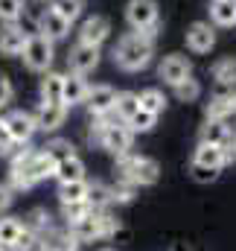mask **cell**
Segmentation results:
<instances>
[{
	"mask_svg": "<svg viewBox=\"0 0 236 251\" xmlns=\"http://www.w3.org/2000/svg\"><path fill=\"white\" fill-rule=\"evenodd\" d=\"M24 64L29 70H47L53 64V41L44 38L41 32L38 35H29L26 38V47H24Z\"/></svg>",
	"mask_w": 236,
	"mask_h": 251,
	"instance_id": "obj_6",
	"label": "cell"
},
{
	"mask_svg": "<svg viewBox=\"0 0 236 251\" xmlns=\"http://www.w3.org/2000/svg\"><path fill=\"white\" fill-rule=\"evenodd\" d=\"M140 111V97L125 91V94H117V102H114V114H117L122 123H128L134 114Z\"/></svg>",
	"mask_w": 236,
	"mask_h": 251,
	"instance_id": "obj_23",
	"label": "cell"
},
{
	"mask_svg": "<svg viewBox=\"0 0 236 251\" xmlns=\"http://www.w3.org/2000/svg\"><path fill=\"white\" fill-rule=\"evenodd\" d=\"M21 231H24V225H21L15 216H3V219H0V246H3V249H15Z\"/></svg>",
	"mask_w": 236,
	"mask_h": 251,
	"instance_id": "obj_26",
	"label": "cell"
},
{
	"mask_svg": "<svg viewBox=\"0 0 236 251\" xmlns=\"http://www.w3.org/2000/svg\"><path fill=\"white\" fill-rule=\"evenodd\" d=\"M99 251H114V249H99Z\"/></svg>",
	"mask_w": 236,
	"mask_h": 251,
	"instance_id": "obj_41",
	"label": "cell"
},
{
	"mask_svg": "<svg viewBox=\"0 0 236 251\" xmlns=\"http://www.w3.org/2000/svg\"><path fill=\"white\" fill-rule=\"evenodd\" d=\"M158 73H161V79L166 82V85H178V82H184L187 76H192V64L187 56H166L161 67H158Z\"/></svg>",
	"mask_w": 236,
	"mask_h": 251,
	"instance_id": "obj_12",
	"label": "cell"
},
{
	"mask_svg": "<svg viewBox=\"0 0 236 251\" xmlns=\"http://www.w3.org/2000/svg\"><path fill=\"white\" fill-rule=\"evenodd\" d=\"M50 9H53V12H59L64 21H70V24H73V21L82 15L85 3H82V0H50Z\"/></svg>",
	"mask_w": 236,
	"mask_h": 251,
	"instance_id": "obj_31",
	"label": "cell"
},
{
	"mask_svg": "<svg viewBox=\"0 0 236 251\" xmlns=\"http://www.w3.org/2000/svg\"><path fill=\"white\" fill-rule=\"evenodd\" d=\"M67 117V105L64 102H41V108L35 111V128H44V131H56L64 126Z\"/></svg>",
	"mask_w": 236,
	"mask_h": 251,
	"instance_id": "obj_11",
	"label": "cell"
},
{
	"mask_svg": "<svg viewBox=\"0 0 236 251\" xmlns=\"http://www.w3.org/2000/svg\"><path fill=\"white\" fill-rule=\"evenodd\" d=\"M21 12H24V0H0V21L12 24L21 18Z\"/></svg>",
	"mask_w": 236,
	"mask_h": 251,
	"instance_id": "obj_34",
	"label": "cell"
},
{
	"mask_svg": "<svg viewBox=\"0 0 236 251\" xmlns=\"http://www.w3.org/2000/svg\"><path fill=\"white\" fill-rule=\"evenodd\" d=\"M70 237H73L76 243H94V240H102V231H99V216L91 210L85 219L70 222Z\"/></svg>",
	"mask_w": 236,
	"mask_h": 251,
	"instance_id": "obj_14",
	"label": "cell"
},
{
	"mask_svg": "<svg viewBox=\"0 0 236 251\" xmlns=\"http://www.w3.org/2000/svg\"><path fill=\"white\" fill-rule=\"evenodd\" d=\"M213 44H216V32H213L210 24L195 21V24L187 29V47H189L192 53H210Z\"/></svg>",
	"mask_w": 236,
	"mask_h": 251,
	"instance_id": "obj_10",
	"label": "cell"
},
{
	"mask_svg": "<svg viewBox=\"0 0 236 251\" xmlns=\"http://www.w3.org/2000/svg\"><path fill=\"white\" fill-rule=\"evenodd\" d=\"M189 173H192V178L195 181H201V184H210V181H216L219 178V170H210V167H204V164H189Z\"/></svg>",
	"mask_w": 236,
	"mask_h": 251,
	"instance_id": "obj_36",
	"label": "cell"
},
{
	"mask_svg": "<svg viewBox=\"0 0 236 251\" xmlns=\"http://www.w3.org/2000/svg\"><path fill=\"white\" fill-rule=\"evenodd\" d=\"M24 47H26V32L24 29H18L12 24L0 29V53L3 56H21Z\"/></svg>",
	"mask_w": 236,
	"mask_h": 251,
	"instance_id": "obj_16",
	"label": "cell"
},
{
	"mask_svg": "<svg viewBox=\"0 0 236 251\" xmlns=\"http://www.w3.org/2000/svg\"><path fill=\"white\" fill-rule=\"evenodd\" d=\"M44 155H47L53 164H61V161L73 158L76 152H73V143H70V140H50V143L44 146Z\"/></svg>",
	"mask_w": 236,
	"mask_h": 251,
	"instance_id": "obj_30",
	"label": "cell"
},
{
	"mask_svg": "<svg viewBox=\"0 0 236 251\" xmlns=\"http://www.w3.org/2000/svg\"><path fill=\"white\" fill-rule=\"evenodd\" d=\"M155 38L146 35V32H128L119 38V44L114 47V62L122 70H143L146 64L152 62V53H155Z\"/></svg>",
	"mask_w": 236,
	"mask_h": 251,
	"instance_id": "obj_2",
	"label": "cell"
},
{
	"mask_svg": "<svg viewBox=\"0 0 236 251\" xmlns=\"http://www.w3.org/2000/svg\"><path fill=\"white\" fill-rule=\"evenodd\" d=\"M85 97H88V82H85V76L67 73V76H64V88H61V102H64V105H76V102H85Z\"/></svg>",
	"mask_w": 236,
	"mask_h": 251,
	"instance_id": "obj_15",
	"label": "cell"
},
{
	"mask_svg": "<svg viewBox=\"0 0 236 251\" xmlns=\"http://www.w3.org/2000/svg\"><path fill=\"white\" fill-rule=\"evenodd\" d=\"M61 213L67 222H76V219H85L91 213V204L88 201H76V204H61Z\"/></svg>",
	"mask_w": 236,
	"mask_h": 251,
	"instance_id": "obj_35",
	"label": "cell"
},
{
	"mask_svg": "<svg viewBox=\"0 0 236 251\" xmlns=\"http://www.w3.org/2000/svg\"><path fill=\"white\" fill-rule=\"evenodd\" d=\"M108 35H111V24H108V18H102V15L88 18V21L82 24V29H79V41H82V44H94V47H99Z\"/></svg>",
	"mask_w": 236,
	"mask_h": 251,
	"instance_id": "obj_13",
	"label": "cell"
},
{
	"mask_svg": "<svg viewBox=\"0 0 236 251\" xmlns=\"http://www.w3.org/2000/svg\"><path fill=\"white\" fill-rule=\"evenodd\" d=\"M140 97V108L143 111H149V114H164V108H166V97L158 91V88H146L143 94H137Z\"/></svg>",
	"mask_w": 236,
	"mask_h": 251,
	"instance_id": "obj_25",
	"label": "cell"
},
{
	"mask_svg": "<svg viewBox=\"0 0 236 251\" xmlns=\"http://www.w3.org/2000/svg\"><path fill=\"white\" fill-rule=\"evenodd\" d=\"M234 111H236V94H219V97H213V100L207 102L204 117H207V120H225V117H231Z\"/></svg>",
	"mask_w": 236,
	"mask_h": 251,
	"instance_id": "obj_20",
	"label": "cell"
},
{
	"mask_svg": "<svg viewBox=\"0 0 236 251\" xmlns=\"http://www.w3.org/2000/svg\"><path fill=\"white\" fill-rule=\"evenodd\" d=\"M125 21L134 32H146V35L155 38V32H158V3L155 0H128Z\"/></svg>",
	"mask_w": 236,
	"mask_h": 251,
	"instance_id": "obj_4",
	"label": "cell"
},
{
	"mask_svg": "<svg viewBox=\"0 0 236 251\" xmlns=\"http://www.w3.org/2000/svg\"><path fill=\"white\" fill-rule=\"evenodd\" d=\"M155 123H158V117L140 108V111H137V114H134V117H131L125 126H128L131 131H152V128H155Z\"/></svg>",
	"mask_w": 236,
	"mask_h": 251,
	"instance_id": "obj_33",
	"label": "cell"
},
{
	"mask_svg": "<svg viewBox=\"0 0 236 251\" xmlns=\"http://www.w3.org/2000/svg\"><path fill=\"white\" fill-rule=\"evenodd\" d=\"M0 251H6V249H3V246H0Z\"/></svg>",
	"mask_w": 236,
	"mask_h": 251,
	"instance_id": "obj_42",
	"label": "cell"
},
{
	"mask_svg": "<svg viewBox=\"0 0 236 251\" xmlns=\"http://www.w3.org/2000/svg\"><path fill=\"white\" fill-rule=\"evenodd\" d=\"M213 82L222 88H234L236 85V59H222L213 67Z\"/></svg>",
	"mask_w": 236,
	"mask_h": 251,
	"instance_id": "obj_28",
	"label": "cell"
},
{
	"mask_svg": "<svg viewBox=\"0 0 236 251\" xmlns=\"http://www.w3.org/2000/svg\"><path fill=\"white\" fill-rule=\"evenodd\" d=\"M88 204H91L94 213L105 210L111 204V187H105V184H88Z\"/></svg>",
	"mask_w": 236,
	"mask_h": 251,
	"instance_id": "obj_29",
	"label": "cell"
},
{
	"mask_svg": "<svg viewBox=\"0 0 236 251\" xmlns=\"http://www.w3.org/2000/svg\"><path fill=\"white\" fill-rule=\"evenodd\" d=\"M3 120H6V131H9V140L12 143H26L35 134V117L26 114V111H12Z\"/></svg>",
	"mask_w": 236,
	"mask_h": 251,
	"instance_id": "obj_8",
	"label": "cell"
},
{
	"mask_svg": "<svg viewBox=\"0 0 236 251\" xmlns=\"http://www.w3.org/2000/svg\"><path fill=\"white\" fill-rule=\"evenodd\" d=\"M12 102V82L0 73V108H6Z\"/></svg>",
	"mask_w": 236,
	"mask_h": 251,
	"instance_id": "obj_38",
	"label": "cell"
},
{
	"mask_svg": "<svg viewBox=\"0 0 236 251\" xmlns=\"http://www.w3.org/2000/svg\"><path fill=\"white\" fill-rule=\"evenodd\" d=\"M192 161H195V164H204V167H210V170H222V167L228 164V149L210 146V143H198Z\"/></svg>",
	"mask_w": 236,
	"mask_h": 251,
	"instance_id": "obj_19",
	"label": "cell"
},
{
	"mask_svg": "<svg viewBox=\"0 0 236 251\" xmlns=\"http://www.w3.org/2000/svg\"><path fill=\"white\" fill-rule=\"evenodd\" d=\"M9 204H12V190L6 187V184H0V213L9 210Z\"/></svg>",
	"mask_w": 236,
	"mask_h": 251,
	"instance_id": "obj_39",
	"label": "cell"
},
{
	"mask_svg": "<svg viewBox=\"0 0 236 251\" xmlns=\"http://www.w3.org/2000/svg\"><path fill=\"white\" fill-rule=\"evenodd\" d=\"M114 102H117V91L111 85H94L88 88V97H85V105L94 117H105L114 111Z\"/></svg>",
	"mask_w": 236,
	"mask_h": 251,
	"instance_id": "obj_7",
	"label": "cell"
},
{
	"mask_svg": "<svg viewBox=\"0 0 236 251\" xmlns=\"http://www.w3.org/2000/svg\"><path fill=\"white\" fill-rule=\"evenodd\" d=\"M96 64H99V47L82 44V41H79V44L70 50V70H73V73L85 76V73L96 70Z\"/></svg>",
	"mask_w": 236,
	"mask_h": 251,
	"instance_id": "obj_9",
	"label": "cell"
},
{
	"mask_svg": "<svg viewBox=\"0 0 236 251\" xmlns=\"http://www.w3.org/2000/svg\"><path fill=\"white\" fill-rule=\"evenodd\" d=\"M53 173H56V164L44 152H21L12 161V187L29 190L32 184H38L41 178H47Z\"/></svg>",
	"mask_w": 236,
	"mask_h": 251,
	"instance_id": "obj_1",
	"label": "cell"
},
{
	"mask_svg": "<svg viewBox=\"0 0 236 251\" xmlns=\"http://www.w3.org/2000/svg\"><path fill=\"white\" fill-rule=\"evenodd\" d=\"M67 32H70V21H64L59 12L47 9V12L41 15V35H44V38H50V41H61Z\"/></svg>",
	"mask_w": 236,
	"mask_h": 251,
	"instance_id": "obj_18",
	"label": "cell"
},
{
	"mask_svg": "<svg viewBox=\"0 0 236 251\" xmlns=\"http://www.w3.org/2000/svg\"><path fill=\"white\" fill-rule=\"evenodd\" d=\"M41 246H44V251H79V243L73 237H53L50 246L47 243H41Z\"/></svg>",
	"mask_w": 236,
	"mask_h": 251,
	"instance_id": "obj_37",
	"label": "cell"
},
{
	"mask_svg": "<svg viewBox=\"0 0 236 251\" xmlns=\"http://www.w3.org/2000/svg\"><path fill=\"white\" fill-rule=\"evenodd\" d=\"M161 176V167L158 161L152 158H140V155H119V178L122 181H131L134 187L137 184H155Z\"/></svg>",
	"mask_w": 236,
	"mask_h": 251,
	"instance_id": "obj_3",
	"label": "cell"
},
{
	"mask_svg": "<svg viewBox=\"0 0 236 251\" xmlns=\"http://www.w3.org/2000/svg\"><path fill=\"white\" fill-rule=\"evenodd\" d=\"M61 204H76V201H88V181H67L59 187Z\"/></svg>",
	"mask_w": 236,
	"mask_h": 251,
	"instance_id": "obj_27",
	"label": "cell"
},
{
	"mask_svg": "<svg viewBox=\"0 0 236 251\" xmlns=\"http://www.w3.org/2000/svg\"><path fill=\"white\" fill-rule=\"evenodd\" d=\"M61 88H64V76L61 73H47L41 79V100L44 102H61Z\"/></svg>",
	"mask_w": 236,
	"mask_h": 251,
	"instance_id": "obj_24",
	"label": "cell"
},
{
	"mask_svg": "<svg viewBox=\"0 0 236 251\" xmlns=\"http://www.w3.org/2000/svg\"><path fill=\"white\" fill-rule=\"evenodd\" d=\"M231 140H234V134H231V128L222 123V120H207V123L201 126V143H210V146H222V149H228Z\"/></svg>",
	"mask_w": 236,
	"mask_h": 251,
	"instance_id": "obj_17",
	"label": "cell"
},
{
	"mask_svg": "<svg viewBox=\"0 0 236 251\" xmlns=\"http://www.w3.org/2000/svg\"><path fill=\"white\" fill-rule=\"evenodd\" d=\"M131 137H134V131L125 123L105 120V123L99 126V143H102L108 152H114V155H125V152L131 149Z\"/></svg>",
	"mask_w": 236,
	"mask_h": 251,
	"instance_id": "obj_5",
	"label": "cell"
},
{
	"mask_svg": "<svg viewBox=\"0 0 236 251\" xmlns=\"http://www.w3.org/2000/svg\"><path fill=\"white\" fill-rule=\"evenodd\" d=\"M172 88H175V97L181 102H195V100L201 97V85H198V79H192V76H187L184 82H178Z\"/></svg>",
	"mask_w": 236,
	"mask_h": 251,
	"instance_id": "obj_32",
	"label": "cell"
},
{
	"mask_svg": "<svg viewBox=\"0 0 236 251\" xmlns=\"http://www.w3.org/2000/svg\"><path fill=\"white\" fill-rule=\"evenodd\" d=\"M12 140H9V131H6V120L0 117V146H9Z\"/></svg>",
	"mask_w": 236,
	"mask_h": 251,
	"instance_id": "obj_40",
	"label": "cell"
},
{
	"mask_svg": "<svg viewBox=\"0 0 236 251\" xmlns=\"http://www.w3.org/2000/svg\"><path fill=\"white\" fill-rule=\"evenodd\" d=\"M210 18L219 26H234L236 24V0H213Z\"/></svg>",
	"mask_w": 236,
	"mask_h": 251,
	"instance_id": "obj_22",
	"label": "cell"
},
{
	"mask_svg": "<svg viewBox=\"0 0 236 251\" xmlns=\"http://www.w3.org/2000/svg\"><path fill=\"white\" fill-rule=\"evenodd\" d=\"M53 176L59 178L61 184H67V181H85V161L79 155H73V158L56 164V173Z\"/></svg>",
	"mask_w": 236,
	"mask_h": 251,
	"instance_id": "obj_21",
	"label": "cell"
}]
</instances>
